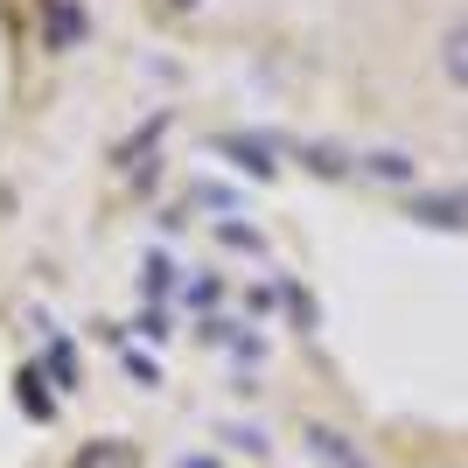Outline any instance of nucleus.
Segmentation results:
<instances>
[{"instance_id": "obj_1", "label": "nucleus", "mask_w": 468, "mask_h": 468, "mask_svg": "<svg viewBox=\"0 0 468 468\" xmlns=\"http://www.w3.org/2000/svg\"><path fill=\"white\" fill-rule=\"evenodd\" d=\"M301 441H308V454H314V462H322V468H371V462H364V454H356V441H350V433L322 427V420H314V427L301 433Z\"/></svg>"}, {"instance_id": "obj_2", "label": "nucleus", "mask_w": 468, "mask_h": 468, "mask_svg": "<svg viewBox=\"0 0 468 468\" xmlns=\"http://www.w3.org/2000/svg\"><path fill=\"white\" fill-rule=\"evenodd\" d=\"M70 468H140V448L133 441H84L70 454Z\"/></svg>"}, {"instance_id": "obj_3", "label": "nucleus", "mask_w": 468, "mask_h": 468, "mask_svg": "<svg viewBox=\"0 0 468 468\" xmlns=\"http://www.w3.org/2000/svg\"><path fill=\"white\" fill-rule=\"evenodd\" d=\"M412 217H420V224H448V231H462V224H468V196H420Z\"/></svg>"}, {"instance_id": "obj_4", "label": "nucleus", "mask_w": 468, "mask_h": 468, "mask_svg": "<svg viewBox=\"0 0 468 468\" xmlns=\"http://www.w3.org/2000/svg\"><path fill=\"white\" fill-rule=\"evenodd\" d=\"M441 70H448V84H462V91H468V15L441 36Z\"/></svg>"}, {"instance_id": "obj_5", "label": "nucleus", "mask_w": 468, "mask_h": 468, "mask_svg": "<svg viewBox=\"0 0 468 468\" xmlns=\"http://www.w3.org/2000/svg\"><path fill=\"white\" fill-rule=\"evenodd\" d=\"M356 168H364V176H378V182H412V176H420V161L399 154V147H378V154H364Z\"/></svg>"}, {"instance_id": "obj_6", "label": "nucleus", "mask_w": 468, "mask_h": 468, "mask_svg": "<svg viewBox=\"0 0 468 468\" xmlns=\"http://www.w3.org/2000/svg\"><path fill=\"white\" fill-rule=\"evenodd\" d=\"M217 154H238V161H245V168H252V176H273V161H266V147H259V140H217Z\"/></svg>"}, {"instance_id": "obj_7", "label": "nucleus", "mask_w": 468, "mask_h": 468, "mask_svg": "<svg viewBox=\"0 0 468 468\" xmlns=\"http://www.w3.org/2000/svg\"><path fill=\"white\" fill-rule=\"evenodd\" d=\"M308 161H314V168H322V176H343V168H350V161L335 154V147H308Z\"/></svg>"}, {"instance_id": "obj_8", "label": "nucleus", "mask_w": 468, "mask_h": 468, "mask_svg": "<svg viewBox=\"0 0 468 468\" xmlns=\"http://www.w3.org/2000/svg\"><path fill=\"white\" fill-rule=\"evenodd\" d=\"M161 287H176V266H161V259H147V293H161Z\"/></svg>"}, {"instance_id": "obj_9", "label": "nucleus", "mask_w": 468, "mask_h": 468, "mask_svg": "<svg viewBox=\"0 0 468 468\" xmlns=\"http://www.w3.org/2000/svg\"><path fill=\"white\" fill-rule=\"evenodd\" d=\"M161 7H168V15H196V7H203V0H161Z\"/></svg>"}]
</instances>
